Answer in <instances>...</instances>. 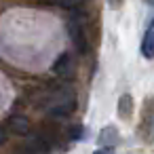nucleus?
<instances>
[{"label": "nucleus", "mask_w": 154, "mask_h": 154, "mask_svg": "<svg viewBox=\"0 0 154 154\" xmlns=\"http://www.w3.org/2000/svg\"><path fill=\"white\" fill-rule=\"evenodd\" d=\"M38 108L49 110L53 116H70L76 110V95L72 89H47L36 99Z\"/></svg>", "instance_id": "f257e3e1"}, {"label": "nucleus", "mask_w": 154, "mask_h": 154, "mask_svg": "<svg viewBox=\"0 0 154 154\" xmlns=\"http://www.w3.org/2000/svg\"><path fill=\"white\" fill-rule=\"evenodd\" d=\"M68 32H70V38H72V45L76 47L78 53H87L89 51V34H87V28H85V19L80 17H72L70 23H68Z\"/></svg>", "instance_id": "f03ea898"}, {"label": "nucleus", "mask_w": 154, "mask_h": 154, "mask_svg": "<svg viewBox=\"0 0 154 154\" xmlns=\"http://www.w3.org/2000/svg\"><path fill=\"white\" fill-rule=\"evenodd\" d=\"M141 137L150 143L154 141V101L150 108V99H146V110H143V118H141V127H139Z\"/></svg>", "instance_id": "7ed1b4c3"}, {"label": "nucleus", "mask_w": 154, "mask_h": 154, "mask_svg": "<svg viewBox=\"0 0 154 154\" xmlns=\"http://www.w3.org/2000/svg\"><path fill=\"white\" fill-rule=\"evenodd\" d=\"M53 74L59 76V78H72V74H74V59L68 53H61L55 59V63H53Z\"/></svg>", "instance_id": "20e7f679"}, {"label": "nucleus", "mask_w": 154, "mask_h": 154, "mask_svg": "<svg viewBox=\"0 0 154 154\" xmlns=\"http://www.w3.org/2000/svg\"><path fill=\"white\" fill-rule=\"evenodd\" d=\"M7 125H9V131L15 135H28L30 133V120L23 114H13L7 120Z\"/></svg>", "instance_id": "39448f33"}, {"label": "nucleus", "mask_w": 154, "mask_h": 154, "mask_svg": "<svg viewBox=\"0 0 154 154\" xmlns=\"http://www.w3.org/2000/svg\"><path fill=\"white\" fill-rule=\"evenodd\" d=\"M133 110H135L133 97H131L129 93L120 95V97H118V106H116L118 118H120V120H131V116H133Z\"/></svg>", "instance_id": "423d86ee"}, {"label": "nucleus", "mask_w": 154, "mask_h": 154, "mask_svg": "<svg viewBox=\"0 0 154 154\" xmlns=\"http://www.w3.org/2000/svg\"><path fill=\"white\" fill-rule=\"evenodd\" d=\"M118 139H120V133H118L116 127H103L99 131V143L101 146H108V148L110 146H116Z\"/></svg>", "instance_id": "0eeeda50"}, {"label": "nucleus", "mask_w": 154, "mask_h": 154, "mask_svg": "<svg viewBox=\"0 0 154 154\" xmlns=\"http://www.w3.org/2000/svg\"><path fill=\"white\" fill-rule=\"evenodd\" d=\"M141 55L148 59H154V30H148L141 40Z\"/></svg>", "instance_id": "6e6552de"}, {"label": "nucleus", "mask_w": 154, "mask_h": 154, "mask_svg": "<svg viewBox=\"0 0 154 154\" xmlns=\"http://www.w3.org/2000/svg\"><path fill=\"white\" fill-rule=\"evenodd\" d=\"M82 135H85V129H82V125H72V127L68 129V137H70L72 141L80 139Z\"/></svg>", "instance_id": "1a4fd4ad"}, {"label": "nucleus", "mask_w": 154, "mask_h": 154, "mask_svg": "<svg viewBox=\"0 0 154 154\" xmlns=\"http://www.w3.org/2000/svg\"><path fill=\"white\" fill-rule=\"evenodd\" d=\"M110 7L112 9H120L122 7V0H110Z\"/></svg>", "instance_id": "9d476101"}, {"label": "nucleus", "mask_w": 154, "mask_h": 154, "mask_svg": "<svg viewBox=\"0 0 154 154\" xmlns=\"http://www.w3.org/2000/svg\"><path fill=\"white\" fill-rule=\"evenodd\" d=\"M5 141H7V131H5L2 127H0V146H2Z\"/></svg>", "instance_id": "9b49d317"}, {"label": "nucleus", "mask_w": 154, "mask_h": 154, "mask_svg": "<svg viewBox=\"0 0 154 154\" xmlns=\"http://www.w3.org/2000/svg\"><path fill=\"white\" fill-rule=\"evenodd\" d=\"M93 154H112V152H108V150H95Z\"/></svg>", "instance_id": "f8f14e48"}, {"label": "nucleus", "mask_w": 154, "mask_h": 154, "mask_svg": "<svg viewBox=\"0 0 154 154\" xmlns=\"http://www.w3.org/2000/svg\"><path fill=\"white\" fill-rule=\"evenodd\" d=\"M72 2H74V5H78V2H80V5H82V2H85V0H72Z\"/></svg>", "instance_id": "ddd939ff"}, {"label": "nucleus", "mask_w": 154, "mask_h": 154, "mask_svg": "<svg viewBox=\"0 0 154 154\" xmlns=\"http://www.w3.org/2000/svg\"><path fill=\"white\" fill-rule=\"evenodd\" d=\"M146 2H148L150 7H154V0H146Z\"/></svg>", "instance_id": "4468645a"}]
</instances>
